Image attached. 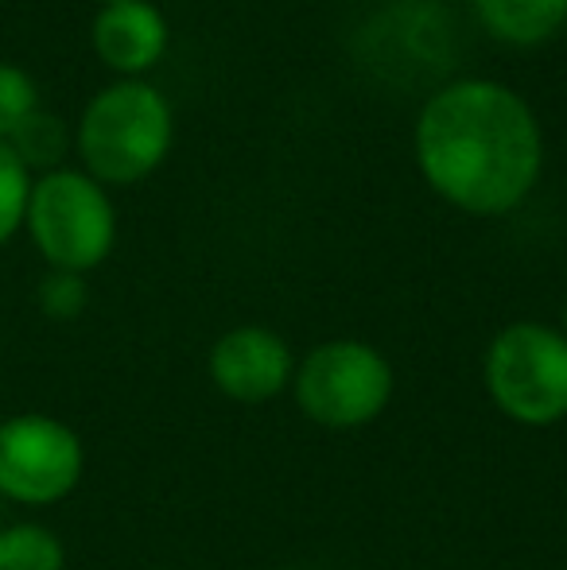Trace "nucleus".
<instances>
[{"instance_id":"obj_5","label":"nucleus","mask_w":567,"mask_h":570,"mask_svg":"<svg viewBox=\"0 0 567 570\" xmlns=\"http://www.w3.org/2000/svg\"><path fill=\"white\" fill-rule=\"evenodd\" d=\"M292 392L311 423L354 431L373 423L393 400V365L362 338H331L295 365Z\"/></svg>"},{"instance_id":"obj_2","label":"nucleus","mask_w":567,"mask_h":570,"mask_svg":"<svg viewBox=\"0 0 567 570\" xmlns=\"http://www.w3.org/2000/svg\"><path fill=\"white\" fill-rule=\"evenodd\" d=\"M175 140L172 101L140 78L106 86L78 120V156L101 187H133L167 159Z\"/></svg>"},{"instance_id":"obj_15","label":"nucleus","mask_w":567,"mask_h":570,"mask_svg":"<svg viewBox=\"0 0 567 570\" xmlns=\"http://www.w3.org/2000/svg\"><path fill=\"white\" fill-rule=\"evenodd\" d=\"M560 334L567 338V299H564V315H560Z\"/></svg>"},{"instance_id":"obj_16","label":"nucleus","mask_w":567,"mask_h":570,"mask_svg":"<svg viewBox=\"0 0 567 570\" xmlns=\"http://www.w3.org/2000/svg\"><path fill=\"white\" fill-rule=\"evenodd\" d=\"M101 4H117V0H101Z\"/></svg>"},{"instance_id":"obj_10","label":"nucleus","mask_w":567,"mask_h":570,"mask_svg":"<svg viewBox=\"0 0 567 570\" xmlns=\"http://www.w3.org/2000/svg\"><path fill=\"white\" fill-rule=\"evenodd\" d=\"M0 570H67V548L47 524L0 528Z\"/></svg>"},{"instance_id":"obj_12","label":"nucleus","mask_w":567,"mask_h":570,"mask_svg":"<svg viewBox=\"0 0 567 570\" xmlns=\"http://www.w3.org/2000/svg\"><path fill=\"white\" fill-rule=\"evenodd\" d=\"M28 198H31V179L23 159L0 140V245L12 237L28 218Z\"/></svg>"},{"instance_id":"obj_4","label":"nucleus","mask_w":567,"mask_h":570,"mask_svg":"<svg viewBox=\"0 0 567 570\" xmlns=\"http://www.w3.org/2000/svg\"><path fill=\"white\" fill-rule=\"evenodd\" d=\"M28 229L55 272H94L117 240V214L106 187L86 171H47L31 183Z\"/></svg>"},{"instance_id":"obj_1","label":"nucleus","mask_w":567,"mask_h":570,"mask_svg":"<svg viewBox=\"0 0 567 570\" xmlns=\"http://www.w3.org/2000/svg\"><path fill=\"white\" fill-rule=\"evenodd\" d=\"M417 167L443 203L475 218L514 214L537 190L545 136L532 106L498 78H454L412 128Z\"/></svg>"},{"instance_id":"obj_13","label":"nucleus","mask_w":567,"mask_h":570,"mask_svg":"<svg viewBox=\"0 0 567 570\" xmlns=\"http://www.w3.org/2000/svg\"><path fill=\"white\" fill-rule=\"evenodd\" d=\"M39 109V90L20 67L0 62V140L16 132Z\"/></svg>"},{"instance_id":"obj_9","label":"nucleus","mask_w":567,"mask_h":570,"mask_svg":"<svg viewBox=\"0 0 567 570\" xmlns=\"http://www.w3.org/2000/svg\"><path fill=\"white\" fill-rule=\"evenodd\" d=\"M475 16L498 43L540 47L564 31L567 0H475Z\"/></svg>"},{"instance_id":"obj_7","label":"nucleus","mask_w":567,"mask_h":570,"mask_svg":"<svg viewBox=\"0 0 567 570\" xmlns=\"http://www.w3.org/2000/svg\"><path fill=\"white\" fill-rule=\"evenodd\" d=\"M211 381L222 396L237 404H265L292 384L295 357L292 345L268 326L245 323L226 331L211 345Z\"/></svg>"},{"instance_id":"obj_14","label":"nucleus","mask_w":567,"mask_h":570,"mask_svg":"<svg viewBox=\"0 0 567 570\" xmlns=\"http://www.w3.org/2000/svg\"><path fill=\"white\" fill-rule=\"evenodd\" d=\"M90 303V292H86V279L78 272H47L43 284H39V307H43L47 318L55 323H70L78 318Z\"/></svg>"},{"instance_id":"obj_6","label":"nucleus","mask_w":567,"mask_h":570,"mask_svg":"<svg viewBox=\"0 0 567 570\" xmlns=\"http://www.w3.org/2000/svg\"><path fill=\"white\" fill-rule=\"evenodd\" d=\"M86 473V446L70 423L47 412L0 420V501L47 509L67 501Z\"/></svg>"},{"instance_id":"obj_3","label":"nucleus","mask_w":567,"mask_h":570,"mask_svg":"<svg viewBox=\"0 0 567 570\" xmlns=\"http://www.w3.org/2000/svg\"><path fill=\"white\" fill-rule=\"evenodd\" d=\"M482 381L506 420L553 428L567 420V338L532 318L501 326L486 345Z\"/></svg>"},{"instance_id":"obj_17","label":"nucleus","mask_w":567,"mask_h":570,"mask_svg":"<svg viewBox=\"0 0 567 570\" xmlns=\"http://www.w3.org/2000/svg\"><path fill=\"white\" fill-rule=\"evenodd\" d=\"M0 420H4V415H0Z\"/></svg>"},{"instance_id":"obj_11","label":"nucleus","mask_w":567,"mask_h":570,"mask_svg":"<svg viewBox=\"0 0 567 570\" xmlns=\"http://www.w3.org/2000/svg\"><path fill=\"white\" fill-rule=\"evenodd\" d=\"M4 144L23 159V167H51L67 151V128H62L59 117L36 109Z\"/></svg>"},{"instance_id":"obj_8","label":"nucleus","mask_w":567,"mask_h":570,"mask_svg":"<svg viewBox=\"0 0 567 570\" xmlns=\"http://www.w3.org/2000/svg\"><path fill=\"white\" fill-rule=\"evenodd\" d=\"M167 16L151 0H117L101 4L94 20V51L109 70L140 78L167 55Z\"/></svg>"}]
</instances>
